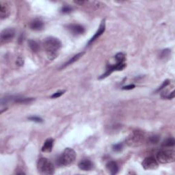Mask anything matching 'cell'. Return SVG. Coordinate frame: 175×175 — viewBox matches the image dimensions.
Returning <instances> with one entry per match:
<instances>
[{
	"label": "cell",
	"instance_id": "obj_8",
	"mask_svg": "<svg viewBox=\"0 0 175 175\" xmlns=\"http://www.w3.org/2000/svg\"><path fill=\"white\" fill-rule=\"evenodd\" d=\"M67 28L71 34L75 36L81 35L85 31L84 26L79 24H69L67 26Z\"/></svg>",
	"mask_w": 175,
	"mask_h": 175
},
{
	"label": "cell",
	"instance_id": "obj_7",
	"mask_svg": "<svg viewBox=\"0 0 175 175\" xmlns=\"http://www.w3.org/2000/svg\"><path fill=\"white\" fill-rule=\"evenodd\" d=\"M15 31L12 28L5 29L1 33V42L2 43H6L10 42L15 37Z\"/></svg>",
	"mask_w": 175,
	"mask_h": 175
},
{
	"label": "cell",
	"instance_id": "obj_4",
	"mask_svg": "<svg viewBox=\"0 0 175 175\" xmlns=\"http://www.w3.org/2000/svg\"><path fill=\"white\" fill-rule=\"evenodd\" d=\"M37 168L41 174L50 175L54 173V166L51 161H49L47 158H40L37 163Z\"/></svg>",
	"mask_w": 175,
	"mask_h": 175
},
{
	"label": "cell",
	"instance_id": "obj_12",
	"mask_svg": "<svg viewBox=\"0 0 175 175\" xmlns=\"http://www.w3.org/2000/svg\"><path fill=\"white\" fill-rule=\"evenodd\" d=\"M79 168L84 171L91 170L93 168V163L89 160H84L81 161L78 164Z\"/></svg>",
	"mask_w": 175,
	"mask_h": 175
},
{
	"label": "cell",
	"instance_id": "obj_2",
	"mask_svg": "<svg viewBox=\"0 0 175 175\" xmlns=\"http://www.w3.org/2000/svg\"><path fill=\"white\" fill-rule=\"evenodd\" d=\"M146 135L144 131L140 130H134L127 137L125 142L130 147L136 148L141 146L144 142Z\"/></svg>",
	"mask_w": 175,
	"mask_h": 175
},
{
	"label": "cell",
	"instance_id": "obj_11",
	"mask_svg": "<svg viewBox=\"0 0 175 175\" xmlns=\"http://www.w3.org/2000/svg\"><path fill=\"white\" fill-rule=\"evenodd\" d=\"M44 26L45 25L43 21L41 19H38V18H36V19L33 20L30 25V28L34 31H41L43 30Z\"/></svg>",
	"mask_w": 175,
	"mask_h": 175
},
{
	"label": "cell",
	"instance_id": "obj_24",
	"mask_svg": "<svg viewBox=\"0 0 175 175\" xmlns=\"http://www.w3.org/2000/svg\"><path fill=\"white\" fill-rule=\"evenodd\" d=\"M28 119L31 121H33V122H36V123H42L43 121H42V119L41 118L38 116H30V117H29Z\"/></svg>",
	"mask_w": 175,
	"mask_h": 175
},
{
	"label": "cell",
	"instance_id": "obj_23",
	"mask_svg": "<svg viewBox=\"0 0 175 175\" xmlns=\"http://www.w3.org/2000/svg\"><path fill=\"white\" fill-rule=\"evenodd\" d=\"M123 144L122 143H118V144H116L113 146V150L115 152H120L123 149Z\"/></svg>",
	"mask_w": 175,
	"mask_h": 175
},
{
	"label": "cell",
	"instance_id": "obj_25",
	"mask_svg": "<svg viewBox=\"0 0 175 175\" xmlns=\"http://www.w3.org/2000/svg\"><path fill=\"white\" fill-rule=\"evenodd\" d=\"M159 141H160V137L157 136H153L149 137V142L152 144H157Z\"/></svg>",
	"mask_w": 175,
	"mask_h": 175
},
{
	"label": "cell",
	"instance_id": "obj_3",
	"mask_svg": "<svg viewBox=\"0 0 175 175\" xmlns=\"http://www.w3.org/2000/svg\"><path fill=\"white\" fill-rule=\"evenodd\" d=\"M76 159L75 151L71 148H67L62 155L58 159L59 164L64 166H69L75 162Z\"/></svg>",
	"mask_w": 175,
	"mask_h": 175
},
{
	"label": "cell",
	"instance_id": "obj_19",
	"mask_svg": "<svg viewBox=\"0 0 175 175\" xmlns=\"http://www.w3.org/2000/svg\"><path fill=\"white\" fill-rule=\"evenodd\" d=\"M171 51L169 49H163L162 51H161L160 54V58L161 60H166L167 58H168V57L170 55Z\"/></svg>",
	"mask_w": 175,
	"mask_h": 175
},
{
	"label": "cell",
	"instance_id": "obj_1",
	"mask_svg": "<svg viewBox=\"0 0 175 175\" xmlns=\"http://www.w3.org/2000/svg\"><path fill=\"white\" fill-rule=\"evenodd\" d=\"M44 48L50 60H54L58 57V51L62 47V42L59 39L54 36H49L45 40Z\"/></svg>",
	"mask_w": 175,
	"mask_h": 175
},
{
	"label": "cell",
	"instance_id": "obj_29",
	"mask_svg": "<svg viewBox=\"0 0 175 175\" xmlns=\"http://www.w3.org/2000/svg\"><path fill=\"white\" fill-rule=\"evenodd\" d=\"M136 87V86L134 84H129V85H127V86H124L123 88V90H126V91H129V90H132L134 89V88Z\"/></svg>",
	"mask_w": 175,
	"mask_h": 175
},
{
	"label": "cell",
	"instance_id": "obj_17",
	"mask_svg": "<svg viewBox=\"0 0 175 175\" xmlns=\"http://www.w3.org/2000/svg\"><path fill=\"white\" fill-rule=\"evenodd\" d=\"M174 144H175V140L174 139V137H169V138H167L165 141H163L161 146L165 148H168L174 147Z\"/></svg>",
	"mask_w": 175,
	"mask_h": 175
},
{
	"label": "cell",
	"instance_id": "obj_22",
	"mask_svg": "<svg viewBox=\"0 0 175 175\" xmlns=\"http://www.w3.org/2000/svg\"><path fill=\"white\" fill-rule=\"evenodd\" d=\"M72 10H73L72 8L67 5V6H64L62 7V10H61V12H62V13H63V14H68V13L72 12Z\"/></svg>",
	"mask_w": 175,
	"mask_h": 175
},
{
	"label": "cell",
	"instance_id": "obj_30",
	"mask_svg": "<svg viewBox=\"0 0 175 175\" xmlns=\"http://www.w3.org/2000/svg\"><path fill=\"white\" fill-rule=\"evenodd\" d=\"M75 3L79 4V5H83L84 4L86 3V2L85 1H77V2H75Z\"/></svg>",
	"mask_w": 175,
	"mask_h": 175
},
{
	"label": "cell",
	"instance_id": "obj_10",
	"mask_svg": "<svg viewBox=\"0 0 175 175\" xmlns=\"http://www.w3.org/2000/svg\"><path fill=\"white\" fill-rule=\"evenodd\" d=\"M10 14V10L9 4L7 2H0V17L2 19H4L9 17Z\"/></svg>",
	"mask_w": 175,
	"mask_h": 175
},
{
	"label": "cell",
	"instance_id": "obj_20",
	"mask_svg": "<svg viewBox=\"0 0 175 175\" xmlns=\"http://www.w3.org/2000/svg\"><path fill=\"white\" fill-rule=\"evenodd\" d=\"M115 58L116 62H124V61L126 60V56L123 53H118L115 55Z\"/></svg>",
	"mask_w": 175,
	"mask_h": 175
},
{
	"label": "cell",
	"instance_id": "obj_27",
	"mask_svg": "<svg viewBox=\"0 0 175 175\" xmlns=\"http://www.w3.org/2000/svg\"><path fill=\"white\" fill-rule=\"evenodd\" d=\"M170 84V81L169 80H166L165 81H163V83L162 84V85H161V86L157 90V91H156V92H160V91H161V90H163L164 88H166L167 86H168V85H169Z\"/></svg>",
	"mask_w": 175,
	"mask_h": 175
},
{
	"label": "cell",
	"instance_id": "obj_5",
	"mask_svg": "<svg viewBox=\"0 0 175 175\" xmlns=\"http://www.w3.org/2000/svg\"><path fill=\"white\" fill-rule=\"evenodd\" d=\"M157 161L159 163L166 164L174 162L175 160V151L173 149H163L157 154Z\"/></svg>",
	"mask_w": 175,
	"mask_h": 175
},
{
	"label": "cell",
	"instance_id": "obj_13",
	"mask_svg": "<svg viewBox=\"0 0 175 175\" xmlns=\"http://www.w3.org/2000/svg\"><path fill=\"white\" fill-rule=\"evenodd\" d=\"M106 168L110 172V173L112 175L117 174L119 170L118 164L114 161H109L107 165H106Z\"/></svg>",
	"mask_w": 175,
	"mask_h": 175
},
{
	"label": "cell",
	"instance_id": "obj_14",
	"mask_svg": "<svg viewBox=\"0 0 175 175\" xmlns=\"http://www.w3.org/2000/svg\"><path fill=\"white\" fill-rule=\"evenodd\" d=\"M53 146H54V140L52 138H48L45 142L42 147V151L44 153H49L52 150Z\"/></svg>",
	"mask_w": 175,
	"mask_h": 175
},
{
	"label": "cell",
	"instance_id": "obj_18",
	"mask_svg": "<svg viewBox=\"0 0 175 175\" xmlns=\"http://www.w3.org/2000/svg\"><path fill=\"white\" fill-rule=\"evenodd\" d=\"M14 101L15 102L18 103H28L34 101V99H32V98H24L17 97L14 98Z\"/></svg>",
	"mask_w": 175,
	"mask_h": 175
},
{
	"label": "cell",
	"instance_id": "obj_9",
	"mask_svg": "<svg viewBox=\"0 0 175 175\" xmlns=\"http://www.w3.org/2000/svg\"><path fill=\"white\" fill-rule=\"evenodd\" d=\"M105 30V21L103 20L101 23L99 28V30L97 31V32L95 33L94 35L92 37L91 40L88 41L87 44V46L91 45L92 43H93V42H94L97 38H99V37L102 35V34L104 33V31Z\"/></svg>",
	"mask_w": 175,
	"mask_h": 175
},
{
	"label": "cell",
	"instance_id": "obj_21",
	"mask_svg": "<svg viewBox=\"0 0 175 175\" xmlns=\"http://www.w3.org/2000/svg\"><path fill=\"white\" fill-rule=\"evenodd\" d=\"M161 97L163 98V99H172L174 97V91H173L170 93H162L161 94Z\"/></svg>",
	"mask_w": 175,
	"mask_h": 175
},
{
	"label": "cell",
	"instance_id": "obj_16",
	"mask_svg": "<svg viewBox=\"0 0 175 175\" xmlns=\"http://www.w3.org/2000/svg\"><path fill=\"white\" fill-rule=\"evenodd\" d=\"M28 46L30 47V49L31 50V51H33L34 53L39 51L40 45L36 41H33V40H30V41H28Z\"/></svg>",
	"mask_w": 175,
	"mask_h": 175
},
{
	"label": "cell",
	"instance_id": "obj_6",
	"mask_svg": "<svg viewBox=\"0 0 175 175\" xmlns=\"http://www.w3.org/2000/svg\"><path fill=\"white\" fill-rule=\"evenodd\" d=\"M142 167L147 170H154L158 168L159 162L157 160L152 157L145 158L142 163Z\"/></svg>",
	"mask_w": 175,
	"mask_h": 175
},
{
	"label": "cell",
	"instance_id": "obj_28",
	"mask_svg": "<svg viewBox=\"0 0 175 175\" xmlns=\"http://www.w3.org/2000/svg\"><path fill=\"white\" fill-rule=\"evenodd\" d=\"M64 93V91H58L56 92H55V93L51 95V98L53 99H56V98L60 97V96H62V95Z\"/></svg>",
	"mask_w": 175,
	"mask_h": 175
},
{
	"label": "cell",
	"instance_id": "obj_15",
	"mask_svg": "<svg viewBox=\"0 0 175 175\" xmlns=\"http://www.w3.org/2000/svg\"><path fill=\"white\" fill-rule=\"evenodd\" d=\"M84 54V52H80V53H79V54H75V55L73 58H71V59L68 60L67 62H66L63 65V67H62V68H65V67H68V66H69L71 64H72L73 63H75V62H77L79 58H80L82 55H83Z\"/></svg>",
	"mask_w": 175,
	"mask_h": 175
},
{
	"label": "cell",
	"instance_id": "obj_26",
	"mask_svg": "<svg viewBox=\"0 0 175 175\" xmlns=\"http://www.w3.org/2000/svg\"><path fill=\"white\" fill-rule=\"evenodd\" d=\"M16 64H17L18 67H22V66L24 64V59H23V58L21 56L18 57Z\"/></svg>",
	"mask_w": 175,
	"mask_h": 175
}]
</instances>
